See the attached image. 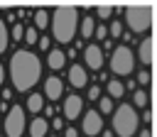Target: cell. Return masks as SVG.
Returning a JSON list of instances; mask_svg holds the SVG:
<instances>
[{"instance_id":"277c9868","label":"cell","mask_w":157,"mask_h":137,"mask_svg":"<svg viewBox=\"0 0 157 137\" xmlns=\"http://www.w3.org/2000/svg\"><path fill=\"white\" fill-rule=\"evenodd\" d=\"M125 22L130 32H147L152 24V7L150 5H132L125 10Z\"/></svg>"},{"instance_id":"44dd1931","label":"cell","mask_w":157,"mask_h":137,"mask_svg":"<svg viewBox=\"0 0 157 137\" xmlns=\"http://www.w3.org/2000/svg\"><path fill=\"white\" fill-rule=\"evenodd\" d=\"M101 113H113V98H98Z\"/></svg>"},{"instance_id":"ac0fdd59","label":"cell","mask_w":157,"mask_h":137,"mask_svg":"<svg viewBox=\"0 0 157 137\" xmlns=\"http://www.w3.org/2000/svg\"><path fill=\"white\" fill-rule=\"evenodd\" d=\"M47 24H49V12H47V10H37V12H34V29H37V27L44 29Z\"/></svg>"},{"instance_id":"8992f818","label":"cell","mask_w":157,"mask_h":137,"mask_svg":"<svg viewBox=\"0 0 157 137\" xmlns=\"http://www.w3.org/2000/svg\"><path fill=\"white\" fill-rule=\"evenodd\" d=\"M25 125H27L25 110H22L20 105H12V108L7 110V117H5V135H7V137H22Z\"/></svg>"},{"instance_id":"30bf717a","label":"cell","mask_w":157,"mask_h":137,"mask_svg":"<svg viewBox=\"0 0 157 137\" xmlns=\"http://www.w3.org/2000/svg\"><path fill=\"white\" fill-rule=\"evenodd\" d=\"M61 93H64V83H61L56 76H52V78L44 81V95H47L49 100H59Z\"/></svg>"},{"instance_id":"2e32d148","label":"cell","mask_w":157,"mask_h":137,"mask_svg":"<svg viewBox=\"0 0 157 137\" xmlns=\"http://www.w3.org/2000/svg\"><path fill=\"white\" fill-rule=\"evenodd\" d=\"M93 29H96V22H93V17H83V20H81V37H83V39L93 37Z\"/></svg>"},{"instance_id":"6da1fadb","label":"cell","mask_w":157,"mask_h":137,"mask_svg":"<svg viewBox=\"0 0 157 137\" xmlns=\"http://www.w3.org/2000/svg\"><path fill=\"white\" fill-rule=\"evenodd\" d=\"M42 76V64H39V56L27 51V49H17L10 59V78H12V86L15 91L25 93L29 91Z\"/></svg>"},{"instance_id":"e0dca14e","label":"cell","mask_w":157,"mask_h":137,"mask_svg":"<svg viewBox=\"0 0 157 137\" xmlns=\"http://www.w3.org/2000/svg\"><path fill=\"white\" fill-rule=\"evenodd\" d=\"M125 86L120 81H108V98H123Z\"/></svg>"},{"instance_id":"9c48e42d","label":"cell","mask_w":157,"mask_h":137,"mask_svg":"<svg viewBox=\"0 0 157 137\" xmlns=\"http://www.w3.org/2000/svg\"><path fill=\"white\" fill-rule=\"evenodd\" d=\"M69 83H71L74 88H83V86L88 83L86 68H83V66H78V64H74V66L69 68Z\"/></svg>"},{"instance_id":"4fadbf2b","label":"cell","mask_w":157,"mask_h":137,"mask_svg":"<svg viewBox=\"0 0 157 137\" xmlns=\"http://www.w3.org/2000/svg\"><path fill=\"white\" fill-rule=\"evenodd\" d=\"M47 130H49V122L44 117H34L32 125H29V137H44Z\"/></svg>"},{"instance_id":"f546056e","label":"cell","mask_w":157,"mask_h":137,"mask_svg":"<svg viewBox=\"0 0 157 137\" xmlns=\"http://www.w3.org/2000/svg\"><path fill=\"white\" fill-rule=\"evenodd\" d=\"M64 137H78V132H76L74 127H66V132H64Z\"/></svg>"},{"instance_id":"52a82bcc","label":"cell","mask_w":157,"mask_h":137,"mask_svg":"<svg viewBox=\"0 0 157 137\" xmlns=\"http://www.w3.org/2000/svg\"><path fill=\"white\" fill-rule=\"evenodd\" d=\"M83 132L86 135H91V137H96V135H101L103 132V117L98 115V110H88L86 115H83Z\"/></svg>"},{"instance_id":"484cf974","label":"cell","mask_w":157,"mask_h":137,"mask_svg":"<svg viewBox=\"0 0 157 137\" xmlns=\"http://www.w3.org/2000/svg\"><path fill=\"white\" fill-rule=\"evenodd\" d=\"M93 34H96V37H98V39H105V37H108V29H105V27H103V24H98V27H96V29H93Z\"/></svg>"},{"instance_id":"7402d4cb","label":"cell","mask_w":157,"mask_h":137,"mask_svg":"<svg viewBox=\"0 0 157 137\" xmlns=\"http://www.w3.org/2000/svg\"><path fill=\"white\" fill-rule=\"evenodd\" d=\"M12 39H15V42H22V39H25V29H22V24H20V22L12 27Z\"/></svg>"},{"instance_id":"8fae6325","label":"cell","mask_w":157,"mask_h":137,"mask_svg":"<svg viewBox=\"0 0 157 137\" xmlns=\"http://www.w3.org/2000/svg\"><path fill=\"white\" fill-rule=\"evenodd\" d=\"M81 108H83V100H81L78 95H69V98L64 100V115H66L69 120H76L78 113H81Z\"/></svg>"},{"instance_id":"7c38bea8","label":"cell","mask_w":157,"mask_h":137,"mask_svg":"<svg viewBox=\"0 0 157 137\" xmlns=\"http://www.w3.org/2000/svg\"><path fill=\"white\" fill-rule=\"evenodd\" d=\"M47 64H49V68H61L64 64H66V54L61 51V49H49V54H47Z\"/></svg>"},{"instance_id":"cb8c5ba5","label":"cell","mask_w":157,"mask_h":137,"mask_svg":"<svg viewBox=\"0 0 157 137\" xmlns=\"http://www.w3.org/2000/svg\"><path fill=\"white\" fill-rule=\"evenodd\" d=\"M110 15H113V7H110V5H101V7H98V17H101V20H108Z\"/></svg>"},{"instance_id":"1f68e13d","label":"cell","mask_w":157,"mask_h":137,"mask_svg":"<svg viewBox=\"0 0 157 137\" xmlns=\"http://www.w3.org/2000/svg\"><path fill=\"white\" fill-rule=\"evenodd\" d=\"M140 137H152V132H150V130H142V132H140Z\"/></svg>"},{"instance_id":"9a60e30c","label":"cell","mask_w":157,"mask_h":137,"mask_svg":"<svg viewBox=\"0 0 157 137\" xmlns=\"http://www.w3.org/2000/svg\"><path fill=\"white\" fill-rule=\"evenodd\" d=\"M44 108V100H42V95L39 93H34V95H29L27 98V110L29 113H34V115H39V110Z\"/></svg>"},{"instance_id":"5bb4252c","label":"cell","mask_w":157,"mask_h":137,"mask_svg":"<svg viewBox=\"0 0 157 137\" xmlns=\"http://www.w3.org/2000/svg\"><path fill=\"white\" fill-rule=\"evenodd\" d=\"M137 54H140V61L142 64H152V39H142Z\"/></svg>"},{"instance_id":"ba28073f","label":"cell","mask_w":157,"mask_h":137,"mask_svg":"<svg viewBox=\"0 0 157 137\" xmlns=\"http://www.w3.org/2000/svg\"><path fill=\"white\" fill-rule=\"evenodd\" d=\"M83 61H86V66L88 68H101L103 66V51L96 46V44H91V46H86V51H83Z\"/></svg>"},{"instance_id":"3957f363","label":"cell","mask_w":157,"mask_h":137,"mask_svg":"<svg viewBox=\"0 0 157 137\" xmlns=\"http://www.w3.org/2000/svg\"><path fill=\"white\" fill-rule=\"evenodd\" d=\"M113 132L118 137H132L137 132V113L132 105H120L113 115Z\"/></svg>"},{"instance_id":"836d02e7","label":"cell","mask_w":157,"mask_h":137,"mask_svg":"<svg viewBox=\"0 0 157 137\" xmlns=\"http://www.w3.org/2000/svg\"><path fill=\"white\" fill-rule=\"evenodd\" d=\"M0 137H2V135H0Z\"/></svg>"},{"instance_id":"ffe728a7","label":"cell","mask_w":157,"mask_h":137,"mask_svg":"<svg viewBox=\"0 0 157 137\" xmlns=\"http://www.w3.org/2000/svg\"><path fill=\"white\" fill-rule=\"evenodd\" d=\"M132 100H135L137 108H145V105L150 103V93H147V91H135V98H132Z\"/></svg>"},{"instance_id":"4316f807","label":"cell","mask_w":157,"mask_h":137,"mask_svg":"<svg viewBox=\"0 0 157 137\" xmlns=\"http://www.w3.org/2000/svg\"><path fill=\"white\" fill-rule=\"evenodd\" d=\"M137 83L147 86V83H150V71H140V73H137Z\"/></svg>"},{"instance_id":"7a4b0ae2","label":"cell","mask_w":157,"mask_h":137,"mask_svg":"<svg viewBox=\"0 0 157 137\" xmlns=\"http://www.w3.org/2000/svg\"><path fill=\"white\" fill-rule=\"evenodd\" d=\"M76 22H78V10H76V7H56L54 15H52L54 39H56L59 44H69V42L74 39Z\"/></svg>"},{"instance_id":"83f0119b","label":"cell","mask_w":157,"mask_h":137,"mask_svg":"<svg viewBox=\"0 0 157 137\" xmlns=\"http://www.w3.org/2000/svg\"><path fill=\"white\" fill-rule=\"evenodd\" d=\"M98 98V86H91L88 88V100H96Z\"/></svg>"},{"instance_id":"d6986e66","label":"cell","mask_w":157,"mask_h":137,"mask_svg":"<svg viewBox=\"0 0 157 137\" xmlns=\"http://www.w3.org/2000/svg\"><path fill=\"white\" fill-rule=\"evenodd\" d=\"M7 42H10V34H7V27H5V22L0 17V54L7 49Z\"/></svg>"},{"instance_id":"d4e9b609","label":"cell","mask_w":157,"mask_h":137,"mask_svg":"<svg viewBox=\"0 0 157 137\" xmlns=\"http://www.w3.org/2000/svg\"><path fill=\"white\" fill-rule=\"evenodd\" d=\"M108 32H110V34H113V37H120V34H123V24H120V22H113V24H110V29H108Z\"/></svg>"},{"instance_id":"f1b7e54d","label":"cell","mask_w":157,"mask_h":137,"mask_svg":"<svg viewBox=\"0 0 157 137\" xmlns=\"http://www.w3.org/2000/svg\"><path fill=\"white\" fill-rule=\"evenodd\" d=\"M37 44H39V49H49V39H47V37H42Z\"/></svg>"},{"instance_id":"4dcf8cb0","label":"cell","mask_w":157,"mask_h":137,"mask_svg":"<svg viewBox=\"0 0 157 137\" xmlns=\"http://www.w3.org/2000/svg\"><path fill=\"white\" fill-rule=\"evenodd\" d=\"M142 120H145V122H152V110H145V115H142Z\"/></svg>"},{"instance_id":"5b68a950","label":"cell","mask_w":157,"mask_h":137,"mask_svg":"<svg viewBox=\"0 0 157 137\" xmlns=\"http://www.w3.org/2000/svg\"><path fill=\"white\" fill-rule=\"evenodd\" d=\"M135 61H132V51L128 46H115L113 54H110V71L118 73V76H128L132 71Z\"/></svg>"},{"instance_id":"d6a6232c","label":"cell","mask_w":157,"mask_h":137,"mask_svg":"<svg viewBox=\"0 0 157 137\" xmlns=\"http://www.w3.org/2000/svg\"><path fill=\"white\" fill-rule=\"evenodd\" d=\"M2 78H5V71H2V66H0V86H2Z\"/></svg>"},{"instance_id":"603a6c76","label":"cell","mask_w":157,"mask_h":137,"mask_svg":"<svg viewBox=\"0 0 157 137\" xmlns=\"http://www.w3.org/2000/svg\"><path fill=\"white\" fill-rule=\"evenodd\" d=\"M25 42H27V44H37V29H34V27L25 29Z\"/></svg>"}]
</instances>
